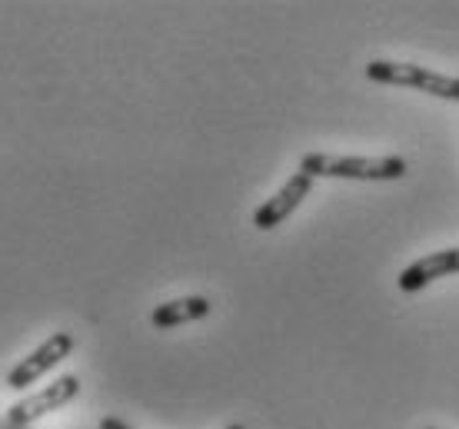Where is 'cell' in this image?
Returning <instances> with one entry per match:
<instances>
[{
  "label": "cell",
  "mask_w": 459,
  "mask_h": 429,
  "mask_svg": "<svg viewBox=\"0 0 459 429\" xmlns=\"http://www.w3.org/2000/svg\"><path fill=\"white\" fill-rule=\"evenodd\" d=\"M299 170L316 176H336V180H403L410 167L403 157H333V153H307L299 160Z\"/></svg>",
  "instance_id": "cell-1"
},
{
  "label": "cell",
  "mask_w": 459,
  "mask_h": 429,
  "mask_svg": "<svg viewBox=\"0 0 459 429\" xmlns=\"http://www.w3.org/2000/svg\"><path fill=\"white\" fill-rule=\"evenodd\" d=\"M367 77L377 83H393V87H410L423 90L429 97L443 100H459V77H446L437 70H426L420 64H400V60H369Z\"/></svg>",
  "instance_id": "cell-2"
},
{
  "label": "cell",
  "mask_w": 459,
  "mask_h": 429,
  "mask_svg": "<svg viewBox=\"0 0 459 429\" xmlns=\"http://www.w3.org/2000/svg\"><path fill=\"white\" fill-rule=\"evenodd\" d=\"M74 347H77V343H74V337H70L67 330L54 333V337L44 339L30 356H23V360L7 373V386H11V390H27V386L37 383L44 373H50L57 363L67 360L70 353H74Z\"/></svg>",
  "instance_id": "cell-3"
},
{
  "label": "cell",
  "mask_w": 459,
  "mask_h": 429,
  "mask_svg": "<svg viewBox=\"0 0 459 429\" xmlns=\"http://www.w3.org/2000/svg\"><path fill=\"white\" fill-rule=\"evenodd\" d=\"M77 393H81V380H77V376H60L54 383H47L40 393L23 396L21 403H13L7 416H11L13 423H21V426H34L37 419H44L47 413H54V409H60L64 403H70Z\"/></svg>",
  "instance_id": "cell-4"
},
{
  "label": "cell",
  "mask_w": 459,
  "mask_h": 429,
  "mask_svg": "<svg viewBox=\"0 0 459 429\" xmlns=\"http://www.w3.org/2000/svg\"><path fill=\"white\" fill-rule=\"evenodd\" d=\"M310 190H313V176L303 174V170H297L287 184L276 190L273 197L266 200L264 207L253 213V227H256V230H273V227H280V223L287 220L290 213H293L303 200L310 197Z\"/></svg>",
  "instance_id": "cell-5"
},
{
  "label": "cell",
  "mask_w": 459,
  "mask_h": 429,
  "mask_svg": "<svg viewBox=\"0 0 459 429\" xmlns=\"http://www.w3.org/2000/svg\"><path fill=\"white\" fill-rule=\"evenodd\" d=\"M459 273V246H449V250H437V253L423 256V260H416L413 267H406L400 273V290L403 293H416L429 287L433 279L439 277H453Z\"/></svg>",
  "instance_id": "cell-6"
},
{
  "label": "cell",
  "mask_w": 459,
  "mask_h": 429,
  "mask_svg": "<svg viewBox=\"0 0 459 429\" xmlns=\"http://www.w3.org/2000/svg\"><path fill=\"white\" fill-rule=\"evenodd\" d=\"M210 310H213V303H210L207 296H180V300L160 303V306L150 313V323L157 326V330H170V326L204 320V316H210Z\"/></svg>",
  "instance_id": "cell-7"
},
{
  "label": "cell",
  "mask_w": 459,
  "mask_h": 429,
  "mask_svg": "<svg viewBox=\"0 0 459 429\" xmlns=\"http://www.w3.org/2000/svg\"><path fill=\"white\" fill-rule=\"evenodd\" d=\"M100 429H134V426L124 423V419H117V416H104L100 419Z\"/></svg>",
  "instance_id": "cell-8"
},
{
  "label": "cell",
  "mask_w": 459,
  "mask_h": 429,
  "mask_svg": "<svg viewBox=\"0 0 459 429\" xmlns=\"http://www.w3.org/2000/svg\"><path fill=\"white\" fill-rule=\"evenodd\" d=\"M0 429H34V426H21V423H13L11 416H0Z\"/></svg>",
  "instance_id": "cell-9"
},
{
  "label": "cell",
  "mask_w": 459,
  "mask_h": 429,
  "mask_svg": "<svg viewBox=\"0 0 459 429\" xmlns=\"http://www.w3.org/2000/svg\"><path fill=\"white\" fill-rule=\"evenodd\" d=\"M227 429H243V426H227Z\"/></svg>",
  "instance_id": "cell-10"
},
{
  "label": "cell",
  "mask_w": 459,
  "mask_h": 429,
  "mask_svg": "<svg viewBox=\"0 0 459 429\" xmlns=\"http://www.w3.org/2000/svg\"><path fill=\"white\" fill-rule=\"evenodd\" d=\"M426 429H433V426H426Z\"/></svg>",
  "instance_id": "cell-11"
}]
</instances>
